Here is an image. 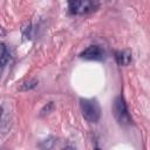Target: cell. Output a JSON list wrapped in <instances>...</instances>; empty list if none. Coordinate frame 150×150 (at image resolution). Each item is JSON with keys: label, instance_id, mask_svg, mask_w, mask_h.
<instances>
[{"label": "cell", "instance_id": "obj_1", "mask_svg": "<svg viewBox=\"0 0 150 150\" xmlns=\"http://www.w3.org/2000/svg\"><path fill=\"white\" fill-rule=\"evenodd\" d=\"M80 109L84 120L89 123H97L101 118V107L95 98H81Z\"/></svg>", "mask_w": 150, "mask_h": 150}, {"label": "cell", "instance_id": "obj_2", "mask_svg": "<svg viewBox=\"0 0 150 150\" xmlns=\"http://www.w3.org/2000/svg\"><path fill=\"white\" fill-rule=\"evenodd\" d=\"M68 11L73 15H86L98 9L97 0H67Z\"/></svg>", "mask_w": 150, "mask_h": 150}, {"label": "cell", "instance_id": "obj_3", "mask_svg": "<svg viewBox=\"0 0 150 150\" xmlns=\"http://www.w3.org/2000/svg\"><path fill=\"white\" fill-rule=\"evenodd\" d=\"M112 115L117 123L120 125H129L131 124V116L128 111V107L125 103V100L122 95H118L115 97L114 103H112Z\"/></svg>", "mask_w": 150, "mask_h": 150}, {"label": "cell", "instance_id": "obj_4", "mask_svg": "<svg viewBox=\"0 0 150 150\" xmlns=\"http://www.w3.org/2000/svg\"><path fill=\"white\" fill-rule=\"evenodd\" d=\"M80 57L90 61H101L105 57V52L101 46L91 45L80 53Z\"/></svg>", "mask_w": 150, "mask_h": 150}, {"label": "cell", "instance_id": "obj_5", "mask_svg": "<svg viewBox=\"0 0 150 150\" xmlns=\"http://www.w3.org/2000/svg\"><path fill=\"white\" fill-rule=\"evenodd\" d=\"M116 63L118 66H128L131 61H132V54L130 50L125 49V50H116L114 53Z\"/></svg>", "mask_w": 150, "mask_h": 150}, {"label": "cell", "instance_id": "obj_6", "mask_svg": "<svg viewBox=\"0 0 150 150\" xmlns=\"http://www.w3.org/2000/svg\"><path fill=\"white\" fill-rule=\"evenodd\" d=\"M9 59H11V53L7 49V46L5 43H1V68L2 69L6 67Z\"/></svg>", "mask_w": 150, "mask_h": 150}, {"label": "cell", "instance_id": "obj_7", "mask_svg": "<svg viewBox=\"0 0 150 150\" xmlns=\"http://www.w3.org/2000/svg\"><path fill=\"white\" fill-rule=\"evenodd\" d=\"M27 84H28V86L21 87V88H20V90H28V89H32V88H34V87L38 84V81H36V80H32V81H29Z\"/></svg>", "mask_w": 150, "mask_h": 150}]
</instances>
